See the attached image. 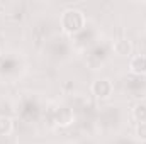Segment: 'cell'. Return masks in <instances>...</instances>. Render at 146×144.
Segmentation results:
<instances>
[{"label":"cell","mask_w":146,"mask_h":144,"mask_svg":"<svg viewBox=\"0 0 146 144\" xmlns=\"http://www.w3.org/2000/svg\"><path fill=\"white\" fill-rule=\"evenodd\" d=\"M87 24V17L83 14V10L80 9H65L61 12V17H60V26L63 29V32L66 34H78L83 31Z\"/></svg>","instance_id":"obj_1"},{"label":"cell","mask_w":146,"mask_h":144,"mask_svg":"<svg viewBox=\"0 0 146 144\" xmlns=\"http://www.w3.org/2000/svg\"><path fill=\"white\" fill-rule=\"evenodd\" d=\"M90 92L95 98L99 100H107L110 98V95L114 93V83L109 78H99L90 85Z\"/></svg>","instance_id":"obj_2"},{"label":"cell","mask_w":146,"mask_h":144,"mask_svg":"<svg viewBox=\"0 0 146 144\" xmlns=\"http://www.w3.org/2000/svg\"><path fill=\"white\" fill-rule=\"evenodd\" d=\"M129 71L133 75H146V54H136L129 59Z\"/></svg>","instance_id":"obj_3"},{"label":"cell","mask_w":146,"mask_h":144,"mask_svg":"<svg viewBox=\"0 0 146 144\" xmlns=\"http://www.w3.org/2000/svg\"><path fill=\"white\" fill-rule=\"evenodd\" d=\"M112 49H114V53L117 54V56H131V53H133V42L129 41V39H117L114 44H112Z\"/></svg>","instance_id":"obj_4"},{"label":"cell","mask_w":146,"mask_h":144,"mask_svg":"<svg viewBox=\"0 0 146 144\" xmlns=\"http://www.w3.org/2000/svg\"><path fill=\"white\" fill-rule=\"evenodd\" d=\"M73 119H75V115L68 107H61L56 114V124L61 126V127H68L73 122Z\"/></svg>","instance_id":"obj_5"},{"label":"cell","mask_w":146,"mask_h":144,"mask_svg":"<svg viewBox=\"0 0 146 144\" xmlns=\"http://www.w3.org/2000/svg\"><path fill=\"white\" fill-rule=\"evenodd\" d=\"M14 131V122L9 115H0V136H9Z\"/></svg>","instance_id":"obj_6"},{"label":"cell","mask_w":146,"mask_h":144,"mask_svg":"<svg viewBox=\"0 0 146 144\" xmlns=\"http://www.w3.org/2000/svg\"><path fill=\"white\" fill-rule=\"evenodd\" d=\"M133 119L138 124H145L146 122V104H136L133 107Z\"/></svg>","instance_id":"obj_7"},{"label":"cell","mask_w":146,"mask_h":144,"mask_svg":"<svg viewBox=\"0 0 146 144\" xmlns=\"http://www.w3.org/2000/svg\"><path fill=\"white\" fill-rule=\"evenodd\" d=\"M134 136H136V139H138V141L146 143V122H145V124H138V126H136Z\"/></svg>","instance_id":"obj_8"},{"label":"cell","mask_w":146,"mask_h":144,"mask_svg":"<svg viewBox=\"0 0 146 144\" xmlns=\"http://www.w3.org/2000/svg\"><path fill=\"white\" fill-rule=\"evenodd\" d=\"M3 7H5V5H3V3H2V2H0V10H2V9H3Z\"/></svg>","instance_id":"obj_9"}]
</instances>
